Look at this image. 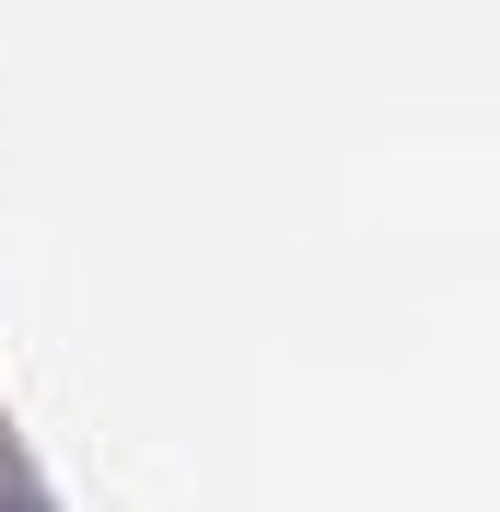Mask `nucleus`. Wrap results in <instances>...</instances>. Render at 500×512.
Returning a JSON list of instances; mask_svg holds the SVG:
<instances>
[{
  "instance_id": "f257e3e1",
  "label": "nucleus",
  "mask_w": 500,
  "mask_h": 512,
  "mask_svg": "<svg viewBox=\"0 0 500 512\" xmlns=\"http://www.w3.org/2000/svg\"><path fill=\"white\" fill-rule=\"evenodd\" d=\"M0 512H47V501H35V489L12 478V466H0Z\"/></svg>"
}]
</instances>
